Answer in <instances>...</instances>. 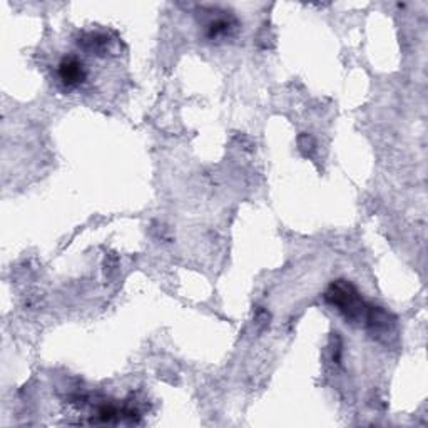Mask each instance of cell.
<instances>
[{"label": "cell", "mask_w": 428, "mask_h": 428, "mask_svg": "<svg viewBox=\"0 0 428 428\" xmlns=\"http://www.w3.org/2000/svg\"><path fill=\"white\" fill-rule=\"evenodd\" d=\"M59 75L62 79V82L66 86L74 87L77 84H81L86 77V72L82 64L79 62L77 59L69 58V59H64L59 66Z\"/></svg>", "instance_id": "obj_1"}]
</instances>
